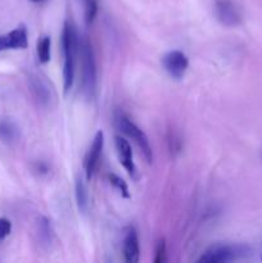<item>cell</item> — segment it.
<instances>
[{
	"mask_svg": "<svg viewBox=\"0 0 262 263\" xmlns=\"http://www.w3.org/2000/svg\"><path fill=\"white\" fill-rule=\"evenodd\" d=\"M79 41L76 32L68 22L64 23L62 31V53H63V89L64 94L71 90L74 77V57Z\"/></svg>",
	"mask_w": 262,
	"mask_h": 263,
	"instance_id": "6da1fadb",
	"label": "cell"
},
{
	"mask_svg": "<svg viewBox=\"0 0 262 263\" xmlns=\"http://www.w3.org/2000/svg\"><path fill=\"white\" fill-rule=\"evenodd\" d=\"M81 48V64H82V90L86 94L87 98H91L95 92V86H97V68H95V59L94 51L90 41L86 37L82 39L80 43Z\"/></svg>",
	"mask_w": 262,
	"mask_h": 263,
	"instance_id": "7a4b0ae2",
	"label": "cell"
},
{
	"mask_svg": "<svg viewBox=\"0 0 262 263\" xmlns=\"http://www.w3.org/2000/svg\"><path fill=\"white\" fill-rule=\"evenodd\" d=\"M249 253V248L243 244H235V246H217L211 247L204 252L198 259L199 263H225L235 259L241 258Z\"/></svg>",
	"mask_w": 262,
	"mask_h": 263,
	"instance_id": "3957f363",
	"label": "cell"
},
{
	"mask_svg": "<svg viewBox=\"0 0 262 263\" xmlns=\"http://www.w3.org/2000/svg\"><path fill=\"white\" fill-rule=\"evenodd\" d=\"M116 122H117L118 128L125 134L126 136H128L130 139H133L134 143L140 148L141 153H143L144 158L148 163L153 162V151H152V146L149 144L148 138L144 134L143 130L138 127L127 116H125L123 113H118L116 116Z\"/></svg>",
	"mask_w": 262,
	"mask_h": 263,
	"instance_id": "277c9868",
	"label": "cell"
},
{
	"mask_svg": "<svg viewBox=\"0 0 262 263\" xmlns=\"http://www.w3.org/2000/svg\"><path fill=\"white\" fill-rule=\"evenodd\" d=\"M162 66L167 73L174 79H181L186 72L189 61L188 57L180 50H171L166 53L162 58Z\"/></svg>",
	"mask_w": 262,
	"mask_h": 263,
	"instance_id": "5b68a950",
	"label": "cell"
},
{
	"mask_svg": "<svg viewBox=\"0 0 262 263\" xmlns=\"http://www.w3.org/2000/svg\"><path fill=\"white\" fill-rule=\"evenodd\" d=\"M103 146H104V134H103V131H98L94 140H92L91 146L87 152L86 158H85V170H86L85 172H86L87 181H90L91 177L94 176L95 170H97L98 163H99L100 156H102Z\"/></svg>",
	"mask_w": 262,
	"mask_h": 263,
	"instance_id": "8992f818",
	"label": "cell"
},
{
	"mask_svg": "<svg viewBox=\"0 0 262 263\" xmlns=\"http://www.w3.org/2000/svg\"><path fill=\"white\" fill-rule=\"evenodd\" d=\"M115 145L118 154V158H120V162L122 163V166L125 167L127 174L133 179L136 180L138 179V170H136L135 163H134L133 151H131V146L128 144V141L125 138H122V136H115Z\"/></svg>",
	"mask_w": 262,
	"mask_h": 263,
	"instance_id": "52a82bcc",
	"label": "cell"
},
{
	"mask_svg": "<svg viewBox=\"0 0 262 263\" xmlns=\"http://www.w3.org/2000/svg\"><path fill=\"white\" fill-rule=\"evenodd\" d=\"M215 14L225 26H235L240 22V14L231 0H216Z\"/></svg>",
	"mask_w": 262,
	"mask_h": 263,
	"instance_id": "ba28073f",
	"label": "cell"
},
{
	"mask_svg": "<svg viewBox=\"0 0 262 263\" xmlns=\"http://www.w3.org/2000/svg\"><path fill=\"white\" fill-rule=\"evenodd\" d=\"M27 46L28 37L25 26H20L9 33L0 35V51L8 49H26Z\"/></svg>",
	"mask_w": 262,
	"mask_h": 263,
	"instance_id": "9c48e42d",
	"label": "cell"
},
{
	"mask_svg": "<svg viewBox=\"0 0 262 263\" xmlns=\"http://www.w3.org/2000/svg\"><path fill=\"white\" fill-rule=\"evenodd\" d=\"M123 256L125 261L128 263H136L140 258V247H139V239L136 230L130 226L126 229L125 236H123Z\"/></svg>",
	"mask_w": 262,
	"mask_h": 263,
	"instance_id": "30bf717a",
	"label": "cell"
},
{
	"mask_svg": "<svg viewBox=\"0 0 262 263\" xmlns=\"http://www.w3.org/2000/svg\"><path fill=\"white\" fill-rule=\"evenodd\" d=\"M31 87H32L33 94L36 95V98H38L43 104H48V103L50 102L51 90L44 80H41L40 77L38 76L32 77V79H31Z\"/></svg>",
	"mask_w": 262,
	"mask_h": 263,
	"instance_id": "8fae6325",
	"label": "cell"
},
{
	"mask_svg": "<svg viewBox=\"0 0 262 263\" xmlns=\"http://www.w3.org/2000/svg\"><path fill=\"white\" fill-rule=\"evenodd\" d=\"M76 202L79 210L81 211L82 213L86 212L87 205H89V198H87L86 186H85L81 177H79V179L76 180Z\"/></svg>",
	"mask_w": 262,
	"mask_h": 263,
	"instance_id": "7c38bea8",
	"label": "cell"
},
{
	"mask_svg": "<svg viewBox=\"0 0 262 263\" xmlns=\"http://www.w3.org/2000/svg\"><path fill=\"white\" fill-rule=\"evenodd\" d=\"M50 45L51 41L49 36H43V37L38 41L36 51H38V58L39 61H40V63L45 64L50 61Z\"/></svg>",
	"mask_w": 262,
	"mask_h": 263,
	"instance_id": "4fadbf2b",
	"label": "cell"
},
{
	"mask_svg": "<svg viewBox=\"0 0 262 263\" xmlns=\"http://www.w3.org/2000/svg\"><path fill=\"white\" fill-rule=\"evenodd\" d=\"M39 235H40L41 241L45 246H49L51 243V238H53V229H51L50 221L45 217L40 218L39 222Z\"/></svg>",
	"mask_w": 262,
	"mask_h": 263,
	"instance_id": "5bb4252c",
	"label": "cell"
},
{
	"mask_svg": "<svg viewBox=\"0 0 262 263\" xmlns=\"http://www.w3.org/2000/svg\"><path fill=\"white\" fill-rule=\"evenodd\" d=\"M82 2H84L85 7V23L86 26H90L97 17L98 2L97 0H82Z\"/></svg>",
	"mask_w": 262,
	"mask_h": 263,
	"instance_id": "9a60e30c",
	"label": "cell"
},
{
	"mask_svg": "<svg viewBox=\"0 0 262 263\" xmlns=\"http://www.w3.org/2000/svg\"><path fill=\"white\" fill-rule=\"evenodd\" d=\"M108 181H109L110 184H112L118 192H120V194L122 195L123 198H130V193H128L127 185H126V182L123 181L120 176H117V175L115 174H109L108 175Z\"/></svg>",
	"mask_w": 262,
	"mask_h": 263,
	"instance_id": "2e32d148",
	"label": "cell"
},
{
	"mask_svg": "<svg viewBox=\"0 0 262 263\" xmlns=\"http://www.w3.org/2000/svg\"><path fill=\"white\" fill-rule=\"evenodd\" d=\"M0 136L5 140H14L18 136L17 127L10 122L0 123Z\"/></svg>",
	"mask_w": 262,
	"mask_h": 263,
	"instance_id": "e0dca14e",
	"label": "cell"
},
{
	"mask_svg": "<svg viewBox=\"0 0 262 263\" xmlns=\"http://www.w3.org/2000/svg\"><path fill=\"white\" fill-rule=\"evenodd\" d=\"M166 261V240L159 239L156 246V254H154V262L163 263Z\"/></svg>",
	"mask_w": 262,
	"mask_h": 263,
	"instance_id": "ac0fdd59",
	"label": "cell"
},
{
	"mask_svg": "<svg viewBox=\"0 0 262 263\" xmlns=\"http://www.w3.org/2000/svg\"><path fill=\"white\" fill-rule=\"evenodd\" d=\"M12 231V223L8 218L0 217V241L4 240Z\"/></svg>",
	"mask_w": 262,
	"mask_h": 263,
	"instance_id": "d6986e66",
	"label": "cell"
},
{
	"mask_svg": "<svg viewBox=\"0 0 262 263\" xmlns=\"http://www.w3.org/2000/svg\"><path fill=\"white\" fill-rule=\"evenodd\" d=\"M31 2H33V3H40V2H43V0H31Z\"/></svg>",
	"mask_w": 262,
	"mask_h": 263,
	"instance_id": "ffe728a7",
	"label": "cell"
},
{
	"mask_svg": "<svg viewBox=\"0 0 262 263\" xmlns=\"http://www.w3.org/2000/svg\"><path fill=\"white\" fill-rule=\"evenodd\" d=\"M261 259H262V256H261Z\"/></svg>",
	"mask_w": 262,
	"mask_h": 263,
	"instance_id": "44dd1931",
	"label": "cell"
}]
</instances>
